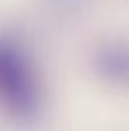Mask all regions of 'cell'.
I'll return each mask as SVG.
<instances>
[{"instance_id":"6da1fadb","label":"cell","mask_w":129,"mask_h":131,"mask_svg":"<svg viewBox=\"0 0 129 131\" xmlns=\"http://www.w3.org/2000/svg\"><path fill=\"white\" fill-rule=\"evenodd\" d=\"M0 103L16 113H27L36 103V83L28 60L9 41H0Z\"/></svg>"}]
</instances>
